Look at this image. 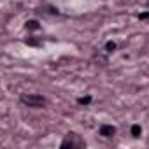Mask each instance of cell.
<instances>
[{
  "mask_svg": "<svg viewBox=\"0 0 149 149\" xmlns=\"http://www.w3.org/2000/svg\"><path fill=\"white\" fill-rule=\"evenodd\" d=\"M21 102H23L25 105H28V107H35V109H39V107H44V105H46V98H44L42 95H37V93L23 95V97H21Z\"/></svg>",
  "mask_w": 149,
  "mask_h": 149,
  "instance_id": "6da1fadb",
  "label": "cell"
},
{
  "mask_svg": "<svg viewBox=\"0 0 149 149\" xmlns=\"http://www.w3.org/2000/svg\"><path fill=\"white\" fill-rule=\"evenodd\" d=\"M84 147L86 146V142L83 140V139H79V135H76V133H68L67 137H65V140L61 142V147Z\"/></svg>",
  "mask_w": 149,
  "mask_h": 149,
  "instance_id": "7a4b0ae2",
  "label": "cell"
},
{
  "mask_svg": "<svg viewBox=\"0 0 149 149\" xmlns=\"http://www.w3.org/2000/svg\"><path fill=\"white\" fill-rule=\"evenodd\" d=\"M116 126H112V125H100V128H98V133L102 135V137H105V139H111V137H114L116 135Z\"/></svg>",
  "mask_w": 149,
  "mask_h": 149,
  "instance_id": "3957f363",
  "label": "cell"
},
{
  "mask_svg": "<svg viewBox=\"0 0 149 149\" xmlns=\"http://www.w3.org/2000/svg\"><path fill=\"white\" fill-rule=\"evenodd\" d=\"M130 133H132V137H140V133H142L140 125H133V126H132V130H130Z\"/></svg>",
  "mask_w": 149,
  "mask_h": 149,
  "instance_id": "277c9868",
  "label": "cell"
},
{
  "mask_svg": "<svg viewBox=\"0 0 149 149\" xmlns=\"http://www.w3.org/2000/svg\"><path fill=\"white\" fill-rule=\"evenodd\" d=\"M91 102V97H81V98H77V104L79 105H88Z\"/></svg>",
  "mask_w": 149,
  "mask_h": 149,
  "instance_id": "5b68a950",
  "label": "cell"
},
{
  "mask_svg": "<svg viewBox=\"0 0 149 149\" xmlns=\"http://www.w3.org/2000/svg\"><path fill=\"white\" fill-rule=\"evenodd\" d=\"M105 49H107V53H112V51L116 49V44H114V42H107V44H105Z\"/></svg>",
  "mask_w": 149,
  "mask_h": 149,
  "instance_id": "8992f818",
  "label": "cell"
},
{
  "mask_svg": "<svg viewBox=\"0 0 149 149\" xmlns=\"http://www.w3.org/2000/svg\"><path fill=\"white\" fill-rule=\"evenodd\" d=\"M26 28H32V30H35V28H39V25H37V21H28Z\"/></svg>",
  "mask_w": 149,
  "mask_h": 149,
  "instance_id": "52a82bcc",
  "label": "cell"
},
{
  "mask_svg": "<svg viewBox=\"0 0 149 149\" xmlns=\"http://www.w3.org/2000/svg\"><path fill=\"white\" fill-rule=\"evenodd\" d=\"M139 18H140V19H146V18H149V13H146V14H140Z\"/></svg>",
  "mask_w": 149,
  "mask_h": 149,
  "instance_id": "ba28073f",
  "label": "cell"
}]
</instances>
